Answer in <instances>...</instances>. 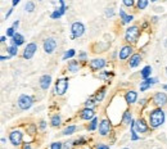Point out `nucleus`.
I'll use <instances>...</instances> for the list:
<instances>
[{
    "label": "nucleus",
    "instance_id": "9b49d317",
    "mask_svg": "<svg viewBox=\"0 0 167 149\" xmlns=\"http://www.w3.org/2000/svg\"><path fill=\"white\" fill-rule=\"evenodd\" d=\"M148 130H149V126H148V123L143 118H139L135 121V131L143 134V133H147Z\"/></svg>",
    "mask_w": 167,
    "mask_h": 149
},
{
    "label": "nucleus",
    "instance_id": "6e6552de",
    "mask_svg": "<svg viewBox=\"0 0 167 149\" xmlns=\"http://www.w3.org/2000/svg\"><path fill=\"white\" fill-rule=\"evenodd\" d=\"M9 140H10L12 144L17 147V145H20L21 143H22L23 135H22L21 131H17V130H14V131H12V133L9 134Z\"/></svg>",
    "mask_w": 167,
    "mask_h": 149
},
{
    "label": "nucleus",
    "instance_id": "4c0bfd02",
    "mask_svg": "<svg viewBox=\"0 0 167 149\" xmlns=\"http://www.w3.org/2000/svg\"><path fill=\"white\" fill-rule=\"evenodd\" d=\"M95 149H109V147L108 145H106V144H96V147H95Z\"/></svg>",
    "mask_w": 167,
    "mask_h": 149
},
{
    "label": "nucleus",
    "instance_id": "393cba45",
    "mask_svg": "<svg viewBox=\"0 0 167 149\" xmlns=\"http://www.w3.org/2000/svg\"><path fill=\"white\" fill-rule=\"evenodd\" d=\"M59 125H60V116H59V114L53 116V117H52V126L57 127V126H59Z\"/></svg>",
    "mask_w": 167,
    "mask_h": 149
},
{
    "label": "nucleus",
    "instance_id": "6ab92c4d",
    "mask_svg": "<svg viewBox=\"0 0 167 149\" xmlns=\"http://www.w3.org/2000/svg\"><path fill=\"white\" fill-rule=\"evenodd\" d=\"M140 62H141V57H140V54H134L133 57L130 58L129 64H130V67H131V68H134V67H138Z\"/></svg>",
    "mask_w": 167,
    "mask_h": 149
},
{
    "label": "nucleus",
    "instance_id": "aec40b11",
    "mask_svg": "<svg viewBox=\"0 0 167 149\" xmlns=\"http://www.w3.org/2000/svg\"><path fill=\"white\" fill-rule=\"evenodd\" d=\"M151 73H152V67H151V66H145V67L143 68V70H141L140 76H141V78L147 80V78H149V77H151Z\"/></svg>",
    "mask_w": 167,
    "mask_h": 149
},
{
    "label": "nucleus",
    "instance_id": "a19ab883",
    "mask_svg": "<svg viewBox=\"0 0 167 149\" xmlns=\"http://www.w3.org/2000/svg\"><path fill=\"white\" fill-rule=\"evenodd\" d=\"M85 58H86V53H81V54H80V59H81V60L85 59Z\"/></svg>",
    "mask_w": 167,
    "mask_h": 149
},
{
    "label": "nucleus",
    "instance_id": "f704fd0d",
    "mask_svg": "<svg viewBox=\"0 0 167 149\" xmlns=\"http://www.w3.org/2000/svg\"><path fill=\"white\" fill-rule=\"evenodd\" d=\"M50 17L53 18V20H55V18H60V17H62V13H60V12L57 9V10L53 12V13L50 14Z\"/></svg>",
    "mask_w": 167,
    "mask_h": 149
},
{
    "label": "nucleus",
    "instance_id": "ea45409f",
    "mask_svg": "<svg viewBox=\"0 0 167 149\" xmlns=\"http://www.w3.org/2000/svg\"><path fill=\"white\" fill-rule=\"evenodd\" d=\"M45 127H46V122H45V121H41V122H40V129L44 130Z\"/></svg>",
    "mask_w": 167,
    "mask_h": 149
},
{
    "label": "nucleus",
    "instance_id": "5701e85b",
    "mask_svg": "<svg viewBox=\"0 0 167 149\" xmlns=\"http://www.w3.org/2000/svg\"><path fill=\"white\" fill-rule=\"evenodd\" d=\"M76 130H77V127H76L75 125H71V126H67V127L63 130V133H62V134H63V135H71V134L75 133Z\"/></svg>",
    "mask_w": 167,
    "mask_h": 149
},
{
    "label": "nucleus",
    "instance_id": "a211bd4d",
    "mask_svg": "<svg viewBox=\"0 0 167 149\" xmlns=\"http://www.w3.org/2000/svg\"><path fill=\"white\" fill-rule=\"evenodd\" d=\"M24 42V39H23V36L21 35V34H18V32H16V35L12 37V45H17V46H20V45H22Z\"/></svg>",
    "mask_w": 167,
    "mask_h": 149
},
{
    "label": "nucleus",
    "instance_id": "412c9836",
    "mask_svg": "<svg viewBox=\"0 0 167 149\" xmlns=\"http://www.w3.org/2000/svg\"><path fill=\"white\" fill-rule=\"evenodd\" d=\"M120 17H121V20H122V23H130V22H131V21L134 20V17H133V16L126 14L122 9H120Z\"/></svg>",
    "mask_w": 167,
    "mask_h": 149
},
{
    "label": "nucleus",
    "instance_id": "f8f14e48",
    "mask_svg": "<svg viewBox=\"0 0 167 149\" xmlns=\"http://www.w3.org/2000/svg\"><path fill=\"white\" fill-rule=\"evenodd\" d=\"M131 53H133V48L130 45H126V46H123L120 50L118 57H120L121 60H125V59H127L130 57V55H131Z\"/></svg>",
    "mask_w": 167,
    "mask_h": 149
},
{
    "label": "nucleus",
    "instance_id": "603ef678",
    "mask_svg": "<svg viewBox=\"0 0 167 149\" xmlns=\"http://www.w3.org/2000/svg\"><path fill=\"white\" fill-rule=\"evenodd\" d=\"M151 2H153V3H156V2H157V0H151Z\"/></svg>",
    "mask_w": 167,
    "mask_h": 149
},
{
    "label": "nucleus",
    "instance_id": "ddd939ff",
    "mask_svg": "<svg viewBox=\"0 0 167 149\" xmlns=\"http://www.w3.org/2000/svg\"><path fill=\"white\" fill-rule=\"evenodd\" d=\"M80 116H81V118H82V120L89 121V120H93V118H94L95 112L93 111V108H85V109L81 111V113H80Z\"/></svg>",
    "mask_w": 167,
    "mask_h": 149
},
{
    "label": "nucleus",
    "instance_id": "2eb2a0df",
    "mask_svg": "<svg viewBox=\"0 0 167 149\" xmlns=\"http://www.w3.org/2000/svg\"><path fill=\"white\" fill-rule=\"evenodd\" d=\"M106 64H107V62L104 59H93L90 62V67H91V70H94V71L100 70V68H103Z\"/></svg>",
    "mask_w": 167,
    "mask_h": 149
},
{
    "label": "nucleus",
    "instance_id": "423d86ee",
    "mask_svg": "<svg viewBox=\"0 0 167 149\" xmlns=\"http://www.w3.org/2000/svg\"><path fill=\"white\" fill-rule=\"evenodd\" d=\"M36 52H38V45H36L35 42H31V44H28L26 48H24L23 58L24 59H31L35 55Z\"/></svg>",
    "mask_w": 167,
    "mask_h": 149
},
{
    "label": "nucleus",
    "instance_id": "4be33fe9",
    "mask_svg": "<svg viewBox=\"0 0 167 149\" xmlns=\"http://www.w3.org/2000/svg\"><path fill=\"white\" fill-rule=\"evenodd\" d=\"M78 70H80L78 62H76V60H71L70 63H68V71H70V72L76 73V72H78Z\"/></svg>",
    "mask_w": 167,
    "mask_h": 149
},
{
    "label": "nucleus",
    "instance_id": "de8ad7c7",
    "mask_svg": "<svg viewBox=\"0 0 167 149\" xmlns=\"http://www.w3.org/2000/svg\"><path fill=\"white\" fill-rule=\"evenodd\" d=\"M9 58H10V55H9V57H2L0 59H2V60H5V59H9Z\"/></svg>",
    "mask_w": 167,
    "mask_h": 149
},
{
    "label": "nucleus",
    "instance_id": "473e14b6",
    "mask_svg": "<svg viewBox=\"0 0 167 149\" xmlns=\"http://www.w3.org/2000/svg\"><path fill=\"white\" fill-rule=\"evenodd\" d=\"M59 5H60V7H59L58 10L62 13V16H63V14H64V12H66V4H64L63 0H59Z\"/></svg>",
    "mask_w": 167,
    "mask_h": 149
},
{
    "label": "nucleus",
    "instance_id": "7c9ffc66",
    "mask_svg": "<svg viewBox=\"0 0 167 149\" xmlns=\"http://www.w3.org/2000/svg\"><path fill=\"white\" fill-rule=\"evenodd\" d=\"M95 102H96V100H94L93 98H90V99H88V100L85 102V107H86V108H93V107H94V105L96 104Z\"/></svg>",
    "mask_w": 167,
    "mask_h": 149
},
{
    "label": "nucleus",
    "instance_id": "c9c22d12",
    "mask_svg": "<svg viewBox=\"0 0 167 149\" xmlns=\"http://www.w3.org/2000/svg\"><path fill=\"white\" fill-rule=\"evenodd\" d=\"M16 35V31H14V27H9L7 30V36H10V37H13Z\"/></svg>",
    "mask_w": 167,
    "mask_h": 149
},
{
    "label": "nucleus",
    "instance_id": "cd10ccee",
    "mask_svg": "<svg viewBox=\"0 0 167 149\" xmlns=\"http://www.w3.org/2000/svg\"><path fill=\"white\" fill-rule=\"evenodd\" d=\"M104 95H106V89H100V91H98V94L95 95V100H96V102L103 100Z\"/></svg>",
    "mask_w": 167,
    "mask_h": 149
},
{
    "label": "nucleus",
    "instance_id": "20e7f679",
    "mask_svg": "<svg viewBox=\"0 0 167 149\" xmlns=\"http://www.w3.org/2000/svg\"><path fill=\"white\" fill-rule=\"evenodd\" d=\"M68 89V78H59L55 82V94L63 95Z\"/></svg>",
    "mask_w": 167,
    "mask_h": 149
},
{
    "label": "nucleus",
    "instance_id": "c03bdc74",
    "mask_svg": "<svg viewBox=\"0 0 167 149\" xmlns=\"http://www.w3.org/2000/svg\"><path fill=\"white\" fill-rule=\"evenodd\" d=\"M5 40H7V37H5V36H2V37H0V41H2V42H5Z\"/></svg>",
    "mask_w": 167,
    "mask_h": 149
},
{
    "label": "nucleus",
    "instance_id": "a878e982",
    "mask_svg": "<svg viewBox=\"0 0 167 149\" xmlns=\"http://www.w3.org/2000/svg\"><path fill=\"white\" fill-rule=\"evenodd\" d=\"M130 121H131V113H130L129 111H126L125 113H123V117H122V122H123V123H126V125H127V123H131Z\"/></svg>",
    "mask_w": 167,
    "mask_h": 149
},
{
    "label": "nucleus",
    "instance_id": "e433bc0d",
    "mask_svg": "<svg viewBox=\"0 0 167 149\" xmlns=\"http://www.w3.org/2000/svg\"><path fill=\"white\" fill-rule=\"evenodd\" d=\"M134 3H135V0H123V5H125V7H133L134 5Z\"/></svg>",
    "mask_w": 167,
    "mask_h": 149
},
{
    "label": "nucleus",
    "instance_id": "79ce46f5",
    "mask_svg": "<svg viewBox=\"0 0 167 149\" xmlns=\"http://www.w3.org/2000/svg\"><path fill=\"white\" fill-rule=\"evenodd\" d=\"M12 12H13V9H9V12H8L7 14H5V20H7V18H8V17H9L10 14H12Z\"/></svg>",
    "mask_w": 167,
    "mask_h": 149
},
{
    "label": "nucleus",
    "instance_id": "f257e3e1",
    "mask_svg": "<svg viewBox=\"0 0 167 149\" xmlns=\"http://www.w3.org/2000/svg\"><path fill=\"white\" fill-rule=\"evenodd\" d=\"M165 118H166L165 112L161 109V108H157V109H154V111L151 112V114H149V123H151V126L153 129H157V127H159L165 122Z\"/></svg>",
    "mask_w": 167,
    "mask_h": 149
},
{
    "label": "nucleus",
    "instance_id": "1a4fd4ad",
    "mask_svg": "<svg viewBox=\"0 0 167 149\" xmlns=\"http://www.w3.org/2000/svg\"><path fill=\"white\" fill-rule=\"evenodd\" d=\"M55 48H57V41H55L53 37H49V39H46L44 41V50H45V53L52 54L55 50Z\"/></svg>",
    "mask_w": 167,
    "mask_h": 149
},
{
    "label": "nucleus",
    "instance_id": "c85d7f7f",
    "mask_svg": "<svg viewBox=\"0 0 167 149\" xmlns=\"http://www.w3.org/2000/svg\"><path fill=\"white\" fill-rule=\"evenodd\" d=\"M76 54V52L73 50V49H70V50H67L66 53H64V55H63V60H66V59H68V58H72L73 55Z\"/></svg>",
    "mask_w": 167,
    "mask_h": 149
},
{
    "label": "nucleus",
    "instance_id": "dca6fc26",
    "mask_svg": "<svg viewBox=\"0 0 167 149\" xmlns=\"http://www.w3.org/2000/svg\"><path fill=\"white\" fill-rule=\"evenodd\" d=\"M125 99H126L127 104H134L135 102H136V99H138V93L134 91V90H130V91L126 93Z\"/></svg>",
    "mask_w": 167,
    "mask_h": 149
},
{
    "label": "nucleus",
    "instance_id": "b1692460",
    "mask_svg": "<svg viewBox=\"0 0 167 149\" xmlns=\"http://www.w3.org/2000/svg\"><path fill=\"white\" fill-rule=\"evenodd\" d=\"M7 52L9 53L10 57H14V55H17V53H18V46H17V45H10V46L7 49Z\"/></svg>",
    "mask_w": 167,
    "mask_h": 149
},
{
    "label": "nucleus",
    "instance_id": "2f4dec72",
    "mask_svg": "<svg viewBox=\"0 0 167 149\" xmlns=\"http://www.w3.org/2000/svg\"><path fill=\"white\" fill-rule=\"evenodd\" d=\"M24 9H26L27 12H30V13H31V12H34V10H35V4H34L32 2H28V3L26 4V7H24Z\"/></svg>",
    "mask_w": 167,
    "mask_h": 149
},
{
    "label": "nucleus",
    "instance_id": "58836bf2",
    "mask_svg": "<svg viewBox=\"0 0 167 149\" xmlns=\"http://www.w3.org/2000/svg\"><path fill=\"white\" fill-rule=\"evenodd\" d=\"M114 13H113V9L112 8H108V9H106V16L107 17H112Z\"/></svg>",
    "mask_w": 167,
    "mask_h": 149
},
{
    "label": "nucleus",
    "instance_id": "bb28decb",
    "mask_svg": "<svg viewBox=\"0 0 167 149\" xmlns=\"http://www.w3.org/2000/svg\"><path fill=\"white\" fill-rule=\"evenodd\" d=\"M96 126H98V118H96V117H94V118L91 120L90 125L88 126V130H89V131H94V130L96 129Z\"/></svg>",
    "mask_w": 167,
    "mask_h": 149
},
{
    "label": "nucleus",
    "instance_id": "c756f323",
    "mask_svg": "<svg viewBox=\"0 0 167 149\" xmlns=\"http://www.w3.org/2000/svg\"><path fill=\"white\" fill-rule=\"evenodd\" d=\"M149 0H138V8L139 9H145Z\"/></svg>",
    "mask_w": 167,
    "mask_h": 149
},
{
    "label": "nucleus",
    "instance_id": "09e8293b",
    "mask_svg": "<svg viewBox=\"0 0 167 149\" xmlns=\"http://www.w3.org/2000/svg\"><path fill=\"white\" fill-rule=\"evenodd\" d=\"M140 104H141V105H144V104H145V99H143V100L140 102Z\"/></svg>",
    "mask_w": 167,
    "mask_h": 149
},
{
    "label": "nucleus",
    "instance_id": "7ed1b4c3",
    "mask_svg": "<svg viewBox=\"0 0 167 149\" xmlns=\"http://www.w3.org/2000/svg\"><path fill=\"white\" fill-rule=\"evenodd\" d=\"M139 37V28L136 26H131L126 30L125 32V40L129 42H136Z\"/></svg>",
    "mask_w": 167,
    "mask_h": 149
},
{
    "label": "nucleus",
    "instance_id": "0eeeda50",
    "mask_svg": "<svg viewBox=\"0 0 167 149\" xmlns=\"http://www.w3.org/2000/svg\"><path fill=\"white\" fill-rule=\"evenodd\" d=\"M111 129H112V126H111V122L104 118L100 121V123H99V134H100L102 136H106L111 133Z\"/></svg>",
    "mask_w": 167,
    "mask_h": 149
},
{
    "label": "nucleus",
    "instance_id": "37998d69",
    "mask_svg": "<svg viewBox=\"0 0 167 149\" xmlns=\"http://www.w3.org/2000/svg\"><path fill=\"white\" fill-rule=\"evenodd\" d=\"M20 2H21V0H12V4H13V5H17Z\"/></svg>",
    "mask_w": 167,
    "mask_h": 149
},
{
    "label": "nucleus",
    "instance_id": "4468645a",
    "mask_svg": "<svg viewBox=\"0 0 167 149\" xmlns=\"http://www.w3.org/2000/svg\"><path fill=\"white\" fill-rule=\"evenodd\" d=\"M50 82H52V76H50V74H44V76L40 77V88L42 90H46L49 86H50Z\"/></svg>",
    "mask_w": 167,
    "mask_h": 149
},
{
    "label": "nucleus",
    "instance_id": "864d4df0",
    "mask_svg": "<svg viewBox=\"0 0 167 149\" xmlns=\"http://www.w3.org/2000/svg\"><path fill=\"white\" fill-rule=\"evenodd\" d=\"M166 74H167V68H166Z\"/></svg>",
    "mask_w": 167,
    "mask_h": 149
},
{
    "label": "nucleus",
    "instance_id": "39448f33",
    "mask_svg": "<svg viewBox=\"0 0 167 149\" xmlns=\"http://www.w3.org/2000/svg\"><path fill=\"white\" fill-rule=\"evenodd\" d=\"M18 107H20L21 109L26 111V109H30L31 107H32V98H31L30 95H21L20 99H18Z\"/></svg>",
    "mask_w": 167,
    "mask_h": 149
},
{
    "label": "nucleus",
    "instance_id": "3c124183",
    "mask_svg": "<svg viewBox=\"0 0 167 149\" xmlns=\"http://www.w3.org/2000/svg\"><path fill=\"white\" fill-rule=\"evenodd\" d=\"M165 46L167 48V39H166V41H165Z\"/></svg>",
    "mask_w": 167,
    "mask_h": 149
},
{
    "label": "nucleus",
    "instance_id": "a18cd8bd",
    "mask_svg": "<svg viewBox=\"0 0 167 149\" xmlns=\"http://www.w3.org/2000/svg\"><path fill=\"white\" fill-rule=\"evenodd\" d=\"M18 24H20V22H18V21H16V22L13 23V27H14V28H17V27H18Z\"/></svg>",
    "mask_w": 167,
    "mask_h": 149
},
{
    "label": "nucleus",
    "instance_id": "9d476101",
    "mask_svg": "<svg viewBox=\"0 0 167 149\" xmlns=\"http://www.w3.org/2000/svg\"><path fill=\"white\" fill-rule=\"evenodd\" d=\"M153 102L156 103L158 107H163L167 104V95L165 93H156L153 96Z\"/></svg>",
    "mask_w": 167,
    "mask_h": 149
},
{
    "label": "nucleus",
    "instance_id": "f3484780",
    "mask_svg": "<svg viewBox=\"0 0 167 149\" xmlns=\"http://www.w3.org/2000/svg\"><path fill=\"white\" fill-rule=\"evenodd\" d=\"M157 82V78H147V80H144L143 82H140V91H145L147 89H149L151 86L153 85V84H156Z\"/></svg>",
    "mask_w": 167,
    "mask_h": 149
},
{
    "label": "nucleus",
    "instance_id": "5fc2aeb1",
    "mask_svg": "<svg viewBox=\"0 0 167 149\" xmlns=\"http://www.w3.org/2000/svg\"><path fill=\"white\" fill-rule=\"evenodd\" d=\"M39 2H40V0H39Z\"/></svg>",
    "mask_w": 167,
    "mask_h": 149
},
{
    "label": "nucleus",
    "instance_id": "49530a36",
    "mask_svg": "<svg viewBox=\"0 0 167 149\" xmlns=\"http://www.w3.org/2000/svg\"><path fill=\"white\" fill-rule=\"evenodd\" d=\"M23 149H31V145H30V144H26V145L23 147Z\"/></svg>",
    "mask_w": 167,
    "mask_h": 149
},
{
    "label": "nucleus",
    "instance_id": "72a5a7b5",
    "mask_svg": "<svg viewBox=\"0 0 167 149\" xmlns=\"http://www.w3.org/2000/svg\"><path fill=\"white\" fill-rule=\"evenodd\" d=\"M50 149H62V143L59 141H54L50 144Z\"/></svg>",
    "mask_w": 167,
    "mask_h": 149
},
{
    "label": "nucleus",
    "instance_id": "8fccbe9b",
    "mask_svg": "<svg viewBox=\"0 0 167 149\" xmlns=\"http://www.w3.org/2000/svg\"><path fill=\"white\" fill-rule=\"evenodd\" d=\"M163 89H165V90L167 91V85H163Z\"/></svg>",
    "mask_w": 167,
    "mask_h": 149
},
{
    "label": "nucleus",
    "instance_id": "f03ea898",
    "mask_svg": "<svg viewBox=\"0 0 167 149\" xmlns=\"http://www.w3.org/2000/svg\"><path fill=\"white\" fill-rule=\"evenodd\" d=\"M85 32V27H84V24L81 22H75V23H72V26H71V37L72 39H78V37H81Z\"/></svg>",
    "mask_w": 167,
    "mask_h": 149
}]
</instances>
